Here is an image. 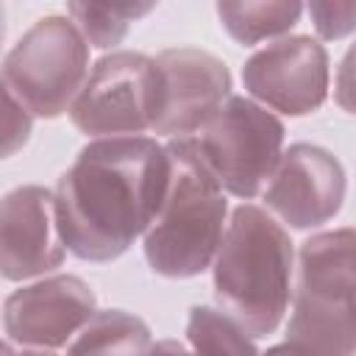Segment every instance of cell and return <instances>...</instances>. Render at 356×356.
<instances>
[{"label": "cell", "mask_w": 356, "mask_h": 356, "mask_svg": "<svg viewBox=\"0 0 356 356\" xmlns=\"http://www.w3.org/2000/svg\"><path fill=\"white\" fill-rule=\"evenodd\" d=\"M328 50L306 33L275 39L242 67L245 92L286 117L314 114L328 97Z\"/></svg>", "instance_id": "obj_8"}, {"label": "cell", "mask_w": 356, "mask_h": 356, "mask_svg": "<svg viewBox=\"0 0 356 356\" xmlns=\"http://www.w3.org/2000/svg\"><path fill=\"white\" fill-rule=\"evenodd\" d=\"M186 339L195 356H261L253 337L231 314L214 306L189 309Z\"/></svg>", "instance_id": "obj_15"}, {"label": "cell", "mask_w": 356, "mask_h": 356, "mask_svg": "<svg viewBox=\"0 0 356 356\" xmlns=\"http://www.w3.org/2000/svg\"><path fill=\"white\" fill-rule=\"evenodd\" d=\"M345 192L342 161L320 145L295 142L284 150L264 189V206L289 228L309 231L339 214Z\"/></svg>", "instance_id": "obj_11"}, {"label": "cell", "mask_w": 356, "mask_h": 356, "mask_svg": "<svg viewBox=\"0 0 356 356\" xmlns=\"http://www.w3.org/2000/svg\"><path fill=\"white\" fill-rule=\"evenodd\" d=\"M161 75L153 134L189 139L231 97V72L222 58L200 47H170L156 56Z\"/></svg>", "instance_id": "obj_10"}, {"label": "cell", "mask_w": 356, "mask_h": 356, "mask_svg": "<svg viewBox=\"0 0 356 356\" xmlns=\"http://www.w3.org/2000/svg\"><path fill=\"white\" fill-rule=\"evenodd\" d=\"M89 42L64 14L36 19L3 58V89L33 117L70 114L89 78Z\"/></svg>", "instance_id": "obj_5"}, {"label": "cell", "mask_w": 356, "mask_h": 356, "mask_svg": "<svg viewBox=\"0 0 356 356\" xmlns=\"http://www.w3.org/2000/svg\"><path fill=\"white\" fill-rule=\"evenodd\" d=\"M3 356H56L53 350H36V348H19V350H14V345L6 339L3 342Z\"/></svg>", "instance_id": "obj_22"}, {"label": "cell", "mask_w": 356, "mask_h": 356, "mask_svg": "<svg viewBox=\"0 0 356 356\" xmlns=\"http://www.w3.org/2000/svg\"><path fill=\"white\" fill-rule=\"evenodd\" d=\"M286 339L356 356V228L312 234L298 250Z\"/></svg>", "instance_id": "obj_4"}, {"label": "cell", "mask_w": 356, "mask_h": 356, "mask_svg": "<svg viewBox=\"0 0 356 356\" xmlns=\"http://www.w3.org/2000/svg\"><path fill=\"white\" fill-rule=\"evenodd\" d=\"M153 8L156 3H67L70 19L97 50L117 47L128 36L131 22L142 19Z\"/></svg>", "instance_id": "obj_16"}, {"label": "cell", "mask_w": 356, "mask_h": 356, "mask_svg": "<svg viewBox=\"0 0 356 356\" xmlns=\"http://www.w3.org/2000/svg\"><path fill=\"white\" fill-rule=\"evenodd\" d=\"M170 186L142 236L147 267L164 278H195L214 264L228 228V200L195 139H170Z\"/></svg>", "instance_id": "obj_3"}, {"label": "cell", "mask_w": 356, "mask_h": 356, "mask_svg": "<svg viewBox=\"0 0 356 356\" xmlns=\"http://www.w3.org/2000/svg\"><path fill=\"white\" fill-rule=\"evenodd\" d=\"M3 100H6V120H3V156H14L28 139H31V128H33V114L11 95L3 89Z\"/></svg>", "instance_id": "obj_18"}, {"label": "cell", "mask_w": 356, "mask_h": 356, "mask_svg": "<svg viewBox=\"0 0 356 356\" xmlns=\"http://www.w3.org/2000/svg\"><path fill=\"white\" fill-rule=\"evenodd\" d=\"M261 356H328V353H323V350H317V348H309V345H300V342H281V345H273V348H267V353H261Z\"/></svg>", "instance_id": "obj_20"}, {"label": "cell", "mask_w": 356, "mask_h": 356, "mask_svg": "<svg viewBox=\"0 0 356 356\" xmlns=\"http://www.w3.org/2000/svg\"><path fill=\"white\" fill-rule=\"evenodd\" d=\"M150 328L125 309H100L67 345V356H147Z\"/></svg>", "instance_id": "obj_13"}, {"label": "cell", "mask_w": 356, "mask_h": 356, "mask_svg": "<svg viewBox=\"0 0 356 356\" xmlns=\"http://www.w3.org/2000/svg\"><path fill=\"white\" fill-rule=\"evenodd\" d=\"M334 100L342 111L356 117V42L345 50L337 67V83H334Z\"/></svg>", "instance_id": "obj_19"}, {"label": "cell", "mask_w": 356, "mask_h": 356, "mask_svg": "<svg viewBox=\"0 0 356 356\" xmlns=\"http://www.w3.org/2000/svg\"><path fill=\"white\" fill-rule=\"evenodd\" d=\"M211 267L220 309L253 339L270 337L281 325L295 289V248L286 228L261 206L239 203Z\"/></svg>", "instance_id": "obj_2"}, {"label": "cell", "mask_w": 356, "mask_h": 356, "mask_svg": "<svg viewBox=\"0 0 356 356\" xmlns=\"http://www.w3.org/2000/svg\"><path fill=\"white\" fill-rule=\"evenodd\" d=\"M67 245L58 228L56 192L39 184L11 189L0 203V273L6 281H28L58 270Z\"/></svg>", "instance_id": "obj_12"}, {"label": "cell", "mask_w": 356, "mask_h": 356, "mask_svg": "<svg viewBox=\"0 0 356 356\" xmlns=\"http://www.w3.org/2000/svg\"><path fill=\"white\" fill-rule=\"evenodd\" d=\"M314 31L320 39L334 42L345 39L356 31V3H331V0H314L306 6Z\"/></svg>", "instance_id": "obj_17"}, {"label": "cell", "mask_w": 356, "mask_h": 356, "mask_svg": "<svg viewBox=\"0 0 356 356\" xmlns=\"http://www.w3.org/2000/svg\"><path fill=\"white\" fill-rule=\"evenodd\" d=\"M159 92L161 75L156 58L136 50H114L95 61L70 108V122L95 139L142 136L153 131Z\"/></svg>", "instance_id": "obj_7"}, {"label": "cell", "mask_w": 356, "mask_h": 356, "mask_svg": "<svg viewBox=\"0 0 356 356\" xmlns=\"http://www.w3.org/2000/svg\"><path fill=\"white\" fill-rule=\"evenodd\" d=\"M303 3L298 0H267V3H217V17L225 33L250 47L264 39H275L289 33L303 14Z\"/></svg>", "instance_id": "obj_14"}, {"label": "cell", "mask_w": 356, "mask_h": 356, "mask_svg": "<svg viewBox=\"0 0 356 356\" xmlns=\"http://www.w3.org/2000/svg\"><path fill=\"white\" fill-rule=\"evenodd\" d=\"M167 186L170 156L156 139H92L56 184V211L67 250L97 264L120 259L159 217Z\"/></svg>", "instance_id": "obj_1"}, {"label": "cell", "mask_w": 356, "mask_h": 356, "mask_svg": "<svg viewBox=\"0 0 356 356\" xmlns=\"http://www.w3.org/2000/svg\"><path fill=\"white\" fill-rule=\"evenodd\" d=\"M284 139L286 128L273 111L250 97L231 95L195 136V145L222 192L250 200L270 184L284 156Z\"/></svg>", "instance_id": "obj_6"}, {"label": "cell", "mask_w": 356, "mask_h": 356, "mask_svg": "<svg viewBox=\"0 0 356 356\" xmlns=\"http://www.w3.org/2000/svg\"><path fill=\"white\" fill-rule=\"evenodd\" d=\"M95 314L97 298L92 286L72 273H58L19 286L6 298L3 331L11 345L56 350L72 342Z\"/></svg>", "instance_id": "obj_9"}, {"label": "cell", "mask_w": 356, "mask_h": 356, "mask_svg": "<svg viewBox=\"0 0 356 356\" xmlns=\"http://www.w3.org/2000/svg\"><path fill=\"white\" fill-rule=\"evenodd\" d=\"M147 356H195V353L178 339H159V342H153Z\"/></svg>", "instance_id": "obj_21"}]
</instances>
